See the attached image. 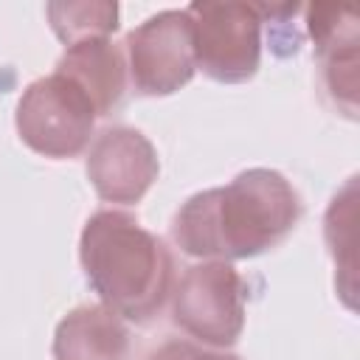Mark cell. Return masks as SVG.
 Here are the masks:
<instances>
[{"label":"cell","mask_w":360,"mask_h":360,"mask_svg":"<svg viewBox=\"0 0 360 360\" xmlns=\"http://www.w3.org/2000/svg\"><path fill=\"white\" fill-rule=\"evenodd\" d=\"M146 360H242V357L222 349H200L186 340H172V343H163L158 352H152Z\"/></svg>","instance_id":"13"},{"label":"cell","mask_w":360,"mask_h":360,"mask_svg":"<svg viewBox=\"0 0 360 360\" xmlns=\"http://www.w3.org/2000/svg\"><path fill=\"white\" fill-rule=\"evenodd\" d=\"M96 118L98 112L90 96L59 70L31 82L14 110L20 141L31 152L53 160L82 155L90 146Z\"/></svg>","instance_id":"3"},{"label":"cell","mask_w":360,"mask_h":360,"mask_svg":"<svg viewBox=\"0 0 360 360\" xmlns=\"http://www.w3.org/2000/svg\"><path fill=\"white\" fill-rule=\"evenodd\" d=\"M307 31L321 62V82L338 112L357 118V65H360V28L352 6L315 3L307 6Z\"/></svg>","instance_id":"8"},{"label":"cell","mask_w":360,"mask_h":360,"mask_svg":"<svg viewBox=\"0 0 360 360\" xmlns=\"http://www.w3.org/2000/svg\"><path fill=\"white\" fill-rule=\"evenodd\" d=\"M56 70L70 76L93 101L98 115H110L127 90V59L124 51L110 39H87L65 48Z\"/></svg>","instance_id":"10"},{"label":"cell","mask_w":360,"mask_h":360,"mask_svg":"<svg viewBox=\"0 0 360 360\" xmlns=\"http://www.w3.org/2000/svg\"><path fill=\"white\" fill-rule=\"evenodd\" d=\"M172 321L208 349H228L242 338L248 284L231 262L191 264L172 287Z\"/></svg>","instance_id":"4"},{"label":"cell","mask_w":360,"mask_h":360,"mask_svg":"<svg viewBox=\"0 0 360 360\" xmlns=\"http://www.w3.org/2000/svg\"><path fill=\"white\" fill-rule=\"evenodd\" d=\"M118 3H104V0H84V3H48L45 17L51 31L65 42V48L87 39H101L115 34L118 28Z\"/></svg>","instance_id":"12"},{"label":"cell","mask_w":360,"mask_h":360,"mask_svg":"<svg viewBox=\"0 0 360 360\" xmlns=\"http://www.w3.org/2000/svg\"><path fill=\"white\" fill-rule=\"evenodd\" d=\"M194 34L197 68L219 84H242L262 62V14L248 3L186 6Z\"/></svg>","instance_id":"5"},{"label":"cell","mask_w":360,"mask_h":360,"mask_svg":"<svg viewBox=\"0 0 360 360\" xmlns=\"http://www.w3.org/2000/svg\"><path fill=\"white\" fill-rule=\"evenodd\" d=\"M304 202L276 169H245L231 183L191 194L172 217L174 245L194 259H253L292 233Z\"/></svg>","instance_id":"1"},{"label":"cell","mask_w":360,"mask_h":360,"mask_svg":"<svg viewBox=\"0 0 360 360\" xmlns=\"http://www.w3.org/2000/svg\"><path fill=\"white\" fill-rule=\"evenodd\" d=\"M79 262L101 307L129 323H149L174 287V259L132 214L101 208L79 236Z\"/></svg>","instance_id":"2"},{"label":"cell","mask_w":360,"mask_h":360,"mask_svg":"<svg viewBox=\"0 0 360 360\" xmlns=\"http://www.w3.org/2000/svg\"><path fill=\"white\" fill-rule=\"evenodd\" d=\"M93 191L112 205H132L143 200L160 174V160L152 141L135 127L101 129L84 160Z\"/></svg>","instance_id":"7"},{"label":"cell","mask_w":360,"mask_h":360,"mask_svg":"<svg viewBox=\"0 0 360 360\" xmlns=\"http://www.w3.org/2000/svg\"><path fill=\"white\" fill-rule=\"evenodd\" d=\"M127 76L141 96H172L197 70L194 34L186 8H166L146 17L124 39Z\"/></svg>","instance_id":"6"},{"label":"cell","mask_w":360,"mask_h":360,"mask_svg":"<svg viewBox=\"0 0 360 360\" xmlns=\"http://www.w3.org/2000/svg\"><path fill=\"white\" fill-rule=\"evenodd\" d=\"M354 214H357V177H349L332 197L323 217V239L335 262V290L343 304L354 309Z\"/></svg>","instance_id":"11"},{"label":"cell","mask_w":360,"mask_h":360,"mask_svg":"<svg viewBox=\"0 0 360 360\" xmlns=\"http://www.w3.org/2000/svg\"><path fill=\"white\" fill-rule=\"evenodd\" d=\"M127 323L101 304L70 309L53 332V360H129Z\"/></svg>","instance_id":"9"}]
</instances>
